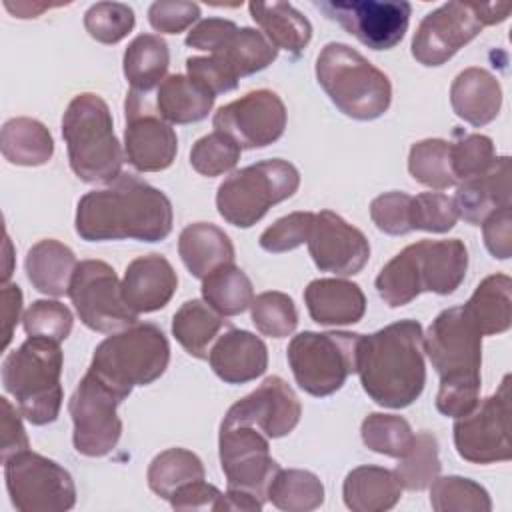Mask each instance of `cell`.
<instances>
[{
  "instance_id": "obj_55",
  "label": "cell",
  "mask_w": 512,
  "mask_h": 512,
  "mask_svg": "<svg viewBox=\"0 0 512 512\" xmlns=\"http://www.w3.org/2000/svg\"><path fill=\"white\" fill-rule=\"evenodd\" d=\"M482 234L488 252L498 260H508L512 256V206L492 212L482 222Z\"/></svg>"
},
{
  "instance_id": "obj_3",
  "label": "cell",
  "mask_w": 512,
  "mask_h": 512,
  "mask_svg": "<svg viewBox=\"0 0 512 512\" xmlns=\"http://www.w3.org/2000/svg\"><path fill=\"white\" fill-rule=\"evenodd\" d=\"M62 138L72 172L88 184H110L122 174V148L108 104L94 92L76 94L62 116Z\"/></svg>"
},
{
  "instance_id": "obj_24",
  "label": "cell",
  "mask_w": 512,
  "mask_h": 512,
  "mask_svg": "<svg viewBox=\"0 0 512 512\" xmlns=\"http://www.w3.org/2000/svg\"><path fill=\"white\" fill-rule=\"evenodd\" d=\"M414 246L422 292L448 296L464 282L468 270V248L462 240H420L414 242Z\"/></svg>"
},
{
  "instance_id": "obj_40",
  "label": "cell",
  "mask_w": 512,
  "mask_h": 512,
  "mask_svg": "<svg viewBox=\"0 0 512 512\" xmlns=\"http://www.w3.org/2000/svg\"><path fill=\"white\" fill-rule=\"evenodd\" d=\"M376 292L390 308L406 306L422 294L414 244L406 246L390 262L384 264L376 276Z\"/></svg>"
},
{
  "instance_id": "obj_18",
  "label": "cell",
  "mask_w": 512,
  "mask_h": 512,
  "mask_svg": "<svg viewBox=\"0 0 512 512\" xmlns=\"http://www.w3.org/2000/svg\"><path fill=\"white\" fill-rule=\"evenodd\" d=\"M124 152L138 172H160L172 166L178 152L174 128L152 108L146 94L130 90L124 104Z\"/></svg>"
},
{
  "instance_id": "obj_47",
  "label": "cell",
  "mask_w": 512,
  "mask_h": 512,
  "mask_svg": "<svg viewBox=\"0 0 512 512\" xmlns=\"http://www.w3.org/2000/svg\"><path fill=\"white\" fill-rule=\"evenodd\" d=\"M136 24L134 10L124 2H96L84 14L86 32L102 44H116Z\"/></svg>"
},
{
  "instance_id": "obj_41",
  "label": "cell",
  "mask_w": 512,
  "mask_h": 512,
  "mask_svg": "<svg viewBox=\"0 0 512 512\" xmlns=\"http://www.w3.org/2000/svg\"><path fill=\"white\" fill-rule=\"evenodd\" d=\"M408 172L416 182L432 190L456 186L458 180L452 172L450 142L442 138H426L412 144L408 154Z\"/></svg>"
},
{
  "instance_id": "obj_5",
  "label": "cell",
  "mask_w": 512,
  "mask_h": 512,
  "mask_svg": "<svg viewBox=\"0 0 512 512\" xmlns=\"http://www.w3.org/2000/svg\"><path fill=\"white\" fill-rule=\"evenodd\" d=\"M316 80L348 118L376 120L390 108V78L348 44L328 42L320 50Z\"/></svg>"
},
{
  "instance_id": "obj_43",
  "label": "cell",
  "mask_w": 512,
  "mask_h": 512,
  "mask_svg": "<svg viewBox=\"0 0 512 512\" xmlns=\"http://www.w3.org/2000/svg\"><path fill=\"white\" fill-rule=\"evenodd\" d=\"M398 466L394 474L398 476L402 488L406 490H424L428 488L436 476H440L442 464L438 458V440L432 432L414 434V442L410 450L398 458Z\"/></svg>"
},
{
  "instance_id": "obj_22",
  "label": "cell",
  "mask_w": 512,
  "mask_h": 512,
  "mask_svg": "<svg viewBox=\"0 0 512 512\" xmlns=\"http://www.w3.org/2000/svg\"><path fill=\"white\" fill-rule=\"evenodd\" d=\"M208 362L214 374L226 384H246L266 372L268 348L256 334L228 328L214 340Z\"/></svg>"
},
{
  "instance_id": "obj_48",
  "label": "cell",
  "mask_w": 512,
  "mask_h": 512,
  "mask_svg": "<svg viewBox=\"0 0 512 512\" xmlns=\"http://www.w3.org/2000/svg\"><path fill=\"white\" fill-rule=\"evenodd\" d=\"M28 336L50 338L62 342L72 332V312L58 300H34L22 318Z\"/></svg>"
},
{
  "instance_id": "obj_26",
  "label": "cell",
  "mask_w": 512,
  "mask_h": 512,
  "mask_svg": "<svg viewBox=\"0 0 512 512\" xmlns=\"http://www.w3.org/2000/svg\"><path fill=\"white\" fill-rule=\"evenodd\" d=\"M450 104L464 122L486 126L500 112L502 86L492 72L480 66L464 68L450 86Z\"/></svg>"
},
{
  "instance_id": "obj_38",
  "label": "cell",
  "mask_w": 512,
  "mask_h": 512,
  "mask_svg": "<svg viewBox=\"0 0 512 512\" xmlns=\"http://www.w3.org/2000/svg\"><path fill=\"white\" fill-rule=\"evenodd\" d=\"M146 478L156 496L170 500L182 486L204 478V464L186 448H168L154 456Z\"/></svg>"
},
{
  "instance_id": "obj_20",
  "label": "cell",
  "mask_w": 512,
  "mask_h": 512,
  "mask_svg": "<svg viewBox=\"0 0 512 512\" xmlns=\"http://www.w3.org/2000/svg\"><path fill=\"white\" fill-rule=\"evenodd\" d=\"M306 244L316 268L336 276L358 274L370 258L366 236L332 210L316 214Z\"/></svg>"
},
{
  "instance_id": "obj_49",
  "label": "cell",
  "mask_w": 512,
  "mask_h": 512,
  "mask_svg": "<svg viewBox=\"0 0 512 512\" xmlns=\"http://www.w3.org/2000/svg\"><path fill=\"white\" fill-rule=\"evenodd\" d=\"M450 160L456 180L464 182L492 166L496 160L494 144L484 134H466L458 142H450Z\"/></svg>"
},
{
  "instance_id": "obj_50",
  "label": "cell",
  "mask_w": 512,
  "mask_h": 512,
  "mask_svg": "<svg viewBox=\"0 0 512 512\" xmlns=\"http://www.w3.org/2000/svg\"><path fill=\"white\" fill-rule=\"evenodd\" d=\"M410 220L412 230L442 234L454 228L458 212L450 196L442 192H422L418 196H412Z\"/></svg>"
},
{
  "instance_id": "obj_2",
  "label": "cell",
  "mask_w": 512,
  "mask_h": 512,
  "mask_svg": "<svg viewBox=\"0 0 512 512\" xmlns=\"http://www.w3.org/2000/svg\"><path fill=\"white\" fill-rule=\"evenodd\" d=\"M356 372L364 392L384 408H406L424 390V332L416 320H398L360 336Z\"/></svg>"
},
{
  "instance_id": "obj_32",
  "label": "cell",
  "mask_w": 512,
  "mask_h": 512,
  "mask_svg": "<svg viewBox=\"0 0 512 512\" xmlns=\"http://www.w3.org/2000/svg\"><path fill=\"white\" fill-rule=\"evenodd\" d=\"M512 280L508 274L486 276L462 306L482 336H496L512 324Z\"/></svg>"
},
{
  "instance_id": "obj_27",
  "label": "cell",
  "mask_w": 512,
  "mask_h": 512,
  "mask_svg": "<svg viewBox=\"0 0 512 512\" xmlns=\"http://www.w3.org/2000/svg\"><path fill=\"white\" fill-rule=\"evenodd\" d=\"M178 254L188 272L204 280L218 266L234 262V244L216 224L194 222L180 232Z\"/></svg>"
},
{
  "instance_id": "obj_1",
  "label": "cell",
  "mask_w": 512,
  "mask_h": 512,
  "mask_svg": "<svg viewBox=\"0 0 512 512\" xmlns=\"http://www.w3.org/2000/svg\"><path fill=\"white\" fill-rule=\"evenodd\" d=\"M174 212L168 196L122 172L106 188L86 192L76 206V234L88 242H160L172 232Z\"/></svg>"
},
{
  "instance_id": "obj_6",
  "label": "cell",
  "mask_w": 512,
  "mask_h": 512,
  "mask_svg": "<svg viewBox=\"0 0 512 512\" xmlns=\"http://www.w3.org/2000/svg\"><path fill=\"white\" fill-rule=\"evenodd\" d=\"M168 362L170 344L164 332L156 324L136 322L104 338L96 346L88 370L128 398L134 386L158 380Z\"/></svg>"
},
{
  "instance_id": "obj_42",
  "label": "cell",
  "mask_w": 512,
  "mask_h": 512,
  "mask_svg": "<svg viewBox=\"0 0 512 512\" xmlns=\"http://www.w3.org/2000/svg\"><path fill=\"white\" fill-rule=\"evenodd\" d=\"M430 506L436 512H490L492 500L484 486L464 476H436L430 484Z\"/></svg>"
},
{
  "instance_id": "obj_10",
  "label": "cell",
  "mask_w": 512,
  "mask_h": 512,
  "mask_svg": "<svg viewBox=\"0 0 512 512\" xmlns=\"http://www.w3.org/2000/svg\"><path fill=\"white\" fill-rule=\"evenodd\" d=\"M4 478L10 502L20 512H64L76 504L70 472L30 448L4 460Z\"/></svg>"
},
{
  "instance_id": "obj_44",
  "label": "cell",
  "mask_w": 512,
  "mask_h": 512,
  "mask_svg": "<svg viewBox=\"0 0 512 512\" xmlns=\"http://www.w3.org/2000/svg\"><path fill=\"white\" fill-rule=\"evenodd\" d=\"M360 436L366 448L390 458H402L414 442V432L406 418L382 412H372L364 418Z\"/></svg>"
},
{
  "instance_id": "obj_31",
  "label": "cell",
  "mask_w": 512,
  "mask_h": 512,
  "mask_svg": "<svg viewBox=\"0 0 512 512\" xmlns=\"http://www.w3.org/2000/svg\"><path fill=\"white\" fill-rule=\"evenodd\" d=\"M214 94L184 74L166 76L156 92V110L168 124H192L208 116Z\"/></svg>"
},
{
  "instance_id": "obj_30",
  "label": "cell",
  "mask_w": 512,
  "mask_h": 512,
  "mask_svg": "<svg viewBox=\"0 0 512 512\" xmlns=\"http://www.w3.org/2000/svg\"><path fill=\"white\" fill-rule=\"evenodd\" d=\"M24 266L30 284L38 292L48 296H64L68 294L78 260L66 244L46 238L28 250Z\"/></svg>"
},
{
  "instance_id": "obj_16",
  "label": "cell",
  "mask_w": 512,
  "mask_h": 512,
  "mask_svg": "<svg viewBox=\"0 0 512 512\" xmlns=\"http://www.w3.org/2000/svg\"><path fill=\"white\" fill-rule=\"evenodd\" d=\"M314 6L372 50H390L406 34L412 6L404 0H316Z\"/></svg>"
},
{
  "instance_id": "obj_15",
  "label": "cell",
  "mask_w": 512,
  "mask_h": 512,
  "mask_svg": "<svg viewBox=\"0 0 512 512\" xmlns=\"http://www.w3.org/2000/svg\"><path fill=\"white\" fill-rule=\"evenodd\" d=\"M220 466L228 490H238L266 502L268 486L280 464L270 456L268 438L248 424H220Z\"/></svg>"
},
{
  "instance_id": "obj_23",
  "label": "cell",
  "mask_w": 512,
  "mask_h": 512,
  "mask_svg": "<svg viewBox=\"0 0 512 512\" xmlns=\"http://www.w3.org/2000/svg\"><path fill=\"white\" fill-rule=\"evenodd\" d=\"M452 200L458 218L472 226H480L492 212L510 206V158L500 156L484 174L460 182Z\"/></svg>"
},
{
  "instance_id": "obj_35",
  "label": "cell",
  "mask_w": 512,
  "mask_h": 512,
  "mask_svg": "<svg viewBox=\"0 0 512 512\" xmlns=\"http://www.w3.org/2000/svg\"><path fill=\"white\" fill-rule=\"evenodd\" d=\"M228 326L204 300H186L172 318V334L176 342L194 358H208V352L218 338L220 330Z\"/></svg>"
},
{
  "instance_id": "obj_34",
  "label": "cell",
  "mask_w": 512,
  "mask_h": 512,
  "mask_svg": "<svg viewBox=\"0 0 512 512\" xmlns=\"http://www.w3.org/2000/svg\"><path fill=\"white\" fill-rule=\"evenodd\" d=\"M0 150L10 164L42 166L54 154V140L40 120L18 116L4 122L0 132Z\"/></svg>"
},
{
  "instance_id": "obj_36",
  "label": "cell",
  "mask_w": 512,
  "mask_h": 512,
  "mask_svg": "<svg viewBox=\"0 0 512 512\" xmlns=\"http://www.w3.org/2000/svg\"><path fill=\"white\" fill-rule=\"evenodd\" d=\"M170 64V50L158 34H138L124 50V76L130 82V90L148 94L166 76Z\"/></svg>"
},
{
  "instance_id": "obj_12",
  "label": "cell",
  "mask_w": 512,
  "mask_h": 512,
  "mask_svg": "<svg viewBox=\"0 0 512 512\" xmlns=\"http://www.w3.org/2000/svg\"><path fill=\"white\" fill-rule=\"evenodd\" d=\"M124 400L120 392L108 386L94 372H86L68 400L74 432L72 442L76 452L100 458L110 454L122 434L118 404Z\"/></svg>"
},
{
  "instance_id": "obj_45",
  "label": "cell",
  "mask_w": 512,
  "mask_h": 512,
  "mask_svg": "<svg viewBox=\"0 0 512 512\" xmlns=\"http://www.w3.org/2000/svg\"><path fill=\"white\" fill-rule=\"evenodd\" d=\"M250 316L256 330L270 338H286L298 326V310L294 300L278 290H268L254 296Z\"/></svg>"
},
{
  "instance_id": "obj_52",
  "label": "cell",
  "mask_w": 512,
  "mask_h": 512,
  "mask_svg": "<svg viewBox=\"0 0 512 512\" xmlns=\"http://www.w3.org/2000/svg\"><path fill=\"white\" fill-rule=\"evenodd\" d=\"M412 196L406 192H384L370 202V218L376 228L390 236H402L412 232L410 220Z\"/></svg>"
},
{
  "instance_id": "obj_57",
  "label": "cell",
  "mask_w": 512,
  "mask_h": 512,
  "mask_svg": "<svg viewBox=\"0 0 512 512\" xmlns=\"http://www.w3.org/2000/svg\"><path fill=\"white\" fill-rule=\"evenodd\" d=\"M238 26L232 20L226 18H206L200 20L196 26L186 36V46L196 48V50H206L214 52L228 34H232Z\"/></svg>"
},
{
  "instance_id": "obj_21",
  "label": "cell",
  "mask_w": 512,
  "mask_h": 512,
  "mask_svg": "<svg viewBox=\"0 0 512 512\" xmlns=\"http://www.w3.org/2000/svg\"><path fill=\"white\" fill-rule=\"evenodd\" d=\"M178 288V276L172 264L160 254L134 258L122 278V296L136 314H148L164 308Z\"/></svg>"
},
{
  "instance_id": "obj_4",
  "label": "cell",
  "mask_w": 512,
  "mask_h": 512,
  "mask_svg": "<svg viewBox=\"0 0 512 512\" xmlns=\"http://www.w3.org/2000/svg\"><path fill=\"white\" fill-rule=\"evenodd\" d=\"M62 362L60 342L40 336H28L2 362V386L34 426L50 424L60 414Z\"/></svg>"
},
{
  "instance_id": "obj_14",
  "label": "cell",
  "mask_w": 512,
  "mask_h": 512,
  "mask_svg": "<svg viewBox=\"0 0 512 512\" xmlns=\"http://www.w3.org/2000/svg\"><path fill=\"white\" fill-rule=\"evenodd\" d=\"M454 446L462 460L472 464L508 462L510 444V374L504 376L498 390L472 412L456 418Z\"/></svg>"
},
{
  "instance_id": "obj_37",
  "label": "cell",
  "mask_w": 512,
  "mask_h": 512,
  "mask_svg": "<svg viewBox=\"0 0 512 512\" xmlns=\"http://www.w3.org/2000/svg\"><path fill=\"white\" fill-rule=\"evenodd\" d=\"M202 298L222 316H238L254 300L252 280L234 262L222 264L202 280Z\"/></svg>"
},
{
  "instance_id": "obj_7",
  "label": "cell",
  "mask_w": 512,
  "mask_h": 512,
  "mask_svg": "<svg viewBox=\"0 0 512 512\" xmlns=\"http://www.w3.org/2000/svg\"><path fill=\"white\" fill-rule=\"evenodd\" d=\"M300 186V172L282 158L262 160L232 172L216 192L218 214L236 228H250L266 212L294 196Z\"/></svg>"
},
{
  "instance_id": "obj_28",
  "label": "cell",
  "mask_w": 512,
  "mask_h": 512,
  "mask_svg": "<svg viewBox=\"0 0 512 512\" xmlns=\"http://www.w3.org/2000/svg\"><path fill=\"white\" fill-rule=\"evenodd\" d=\"M342 496L352 512H386L402 498V484L394 470L358 466L346 474Z\"/></svg>"
},
{
  "instance_id": "obj_58",
  "label": "cell",
  "mask_w": 512,
  "mask_h": 512,
  "mask_svg": "<svg viewBox=\"0 0 512 512\" xmlns=\"http://www.w3.org/2000/svg\"><path fill=\"white\" fill-rule=\"evenodd\" d=\"M0 410H2V462L10 458L12 454L30 448L26 430L22 426V412L16 410L8 398H0Z\"/></svg>"
},
{
  "instance_id": "obj_25",
  "label": "cell",
  "mask_w": 512,
  "mask_h": 512,
  "mask_svg": "<svg viewBox=\"0 0 512 512\" xmlns=\"http://www.w3.org/2000/svg\"><path fill=\"white\" fill-rule=\"evenodd\" d=\"M310 318L322 326H348L362 320L366 296L356 282L344 278H318L304 290Z\"/></svg>"
},
{
  "instance_id": "obj_11",
  "label": "cell",
  "mask_w": 512,
  "mask_h": 512,
  "mask_svg": "<svg viewBox=\"0 0 512 512\" xmlns=\"http://www.w3.org/2000/svg\"><path fill=\"white\" fill-rule=\"evenodd\" d=\"M440 384H480L482 334L462 306L442 310L424 336Z\"/></svg>"
},
{
  "instance_id": "obj_8",
  "label": "cell",
  "mask_w": 512,
  "mask_h": 512,
  "mask_svg": "<svg viewBox=\"0 0 512 512\" xmlns=\"http://www.w3.org/2000/svg\"><path fill=\"white\" fill-rule=\"evenodd\" d=\"M510 12V4L446 2L420 20L412 38V56L422 66H442L486 26L504 22Z\"/></svg>"
},
{
  "instance_id": "obj_56",
  "label": "cell",
  "mask_w": 512,
  "mask_h": 512,
  "mask_svg": "<svg viewBox=\"0 0 512 512\" xmlns=\"http://www.w3.org/2000/svg\"><path fill=\"white\" fill-rule=\"evenodd\" d=\"M222 498L224 494L202 478L182 486L168 502L174 510H220Z\"/></svg>"
},
{
  "instance_id": "obj_39",
  "label": "cell",
  "mask_w": 512,
  "mask_h": 512,
  "mask_svg": "<svg viewBox=\"0 0 512 512\" xmlns=\"http://www.w3.org/2000/svg\"><path fill=\"white\" fill-rule=\"evenodd\" d=\"M268 500L284 512H310L324 502V484L310 470H278L266 492Z\"/></svg>"
},
{
  "instance_id": "obj_51",
  "label": "cell",
  "mask_w": 512,
  "mask_h": 512,
  "mask_svg": "<svg viewBox=\"0 0 512 512\" xmlns=\"http://www.w3.org/2000/svg\"><path fill=\"white\" fill-rule=\"evenodd\" d=\"M314 212H292L286 214L282 218H278L272 226H268L262 234H260V246L266 252L272 254H282V252H290L298 246H302L304 242H308L312 226H314Z\"/></svg>"
},
{
  "instance_id": "obj_13",
  "label": "cell",
  "mask_w": 512,
  "mask_h": 512,
  "mask_svg": "<svg viewBox=\"0 0 512 512\" xmlns=\"http://www.w3.org/2000/svg\"><path fill=\"white\" fill-rule=\"evenodd\" d=\"M68 296L82 324L94 332L114 334L138 320V314L124 302L122 282L104 260L78 262Z\"/></svg>"
},
{
  "instance_id": "obj_29",
  "label": "cell",
  "mask_w": 512,
  "mask_h": 512,
  "mask_svg": "<svg viewBox=\"0 0 512 512\" xmlns=\"http://www.w3.org/2000/svg\"><path fill=\"white\" fill-rule=\"evenodd\" d=\"M248 10L276 50L298 56L312 40L310 20L290 2H250Z\"/></svg>"
},
{
  "instance_id": "obj_46",
  "label": "cell",
  "mask_w": 512,
  "mask_h": 512,
  "mask_svg": "<svg viewBox=\"0 0 512 512\" xmlns=\"http://www.w3.org/2000/svg\"><path fill=\"white\" fill-rule=\"evenodd\" d=\"M240 152L242 148L230 136L214 130L192 144L190 166L202 176H220L238 164Z\"/></svg>"
},
{
  "instance_id": "obj_60",
  "label": "cell",
  "mask_w": 512,
  "mask_h": 512,
  "mask_svg": "<svg viewBox=\"0 0 512 512\" xmlns=\"http://www.w3.org/2000/svg\"><path fill=\"white\" fill-rule=\"evenodd\" d=\"M6 10H10L14 16L18 18H36L40 16L44 10L52 8V6H60V4H50V2H4Z\"/></svg>"
},
{
  "instance_id": "obj_59",
  "label": "cell",
  "mask_w": 512,
  "mask_h": 512,
  "mask_svg": "<svg viewBox=\"0 0 512 512\" xmlns=\"http://www.w3.org/2000/svg\"><path fill=\"white\" fill-rule=\"evenodd\" d=\"M22 312V290L16 284H2V348L6 350Z\"/></svg>"
},
{
  "instance_id": "obj_33",
  "label": "cell",
  "mask_w": 512,
  "mask_h": 512,
  "mask_svg": "<svg viewBox=\"0 0 512 512\" xmlns=\"http://www.w3.org/2000/svg\"><path fill=\"white\" fill-rule=\"evenodd\" d=\"M210 56L216 58L236 80H240L242 76L268 68L278 58V50L260 30L244 26L228 34L226 40L214 52H210Z\"/></svg>"
},
{
  "instance_id": "obj_54",
  "label": "cell",
  "mask_w": 512,
  "mask_h": 512,
  "mask_svg": "<svg viewBox=\"0 0 512 512\" xmlns=\"http://www.w3.org/2000/svg\"><path fill=\"white\" fill-rule=\"evenodd\" d=\"M186 72L192 80L200 82L214 96L230 92L238 86V80L212 56H192L186 60Z\"/></svg>"
},
{
  "instance_id": "obj_53",
  "label": "cell",
  "mask_w": 512,
  "mask_h": 512,
  "mask_svg": "<svg viewBox=\"0 0 512 512\" xmlns=\"http://www.w3.org/2000/svg\"><path fill=\"white\" fill-rule=\"evenodd\" d=\"M200 18V6L186 0H158L148 8V22L156 32L180 34Z\"/></svg>"
},
{
  "instance_id": "obj_17",
  "label": "cell",
  "mask_w": 512,
  "mask_h": 512,
  "mask_svg": "<svg viewBox=\"0 0 512 512\" xmlns=\"http://www.w3.org/2000/svg\"><path fill=\"white\" fill-rule=\"evenodd\" d=\"M286 118L282 98L268 88H260L220 106L212 124L240 148L254 150L274 144L284 134Z\"/></svg>"
},
{
  "instance_id": "obj_19",
  "label": "cell",
  "mask_w": 512,
  "mask_h": 512,
  "mask_svg": "<svg viewBox=\"0 0 512 512\" xmlns=\"http://www.w3.org/2000/svg\"><path fill=\"white\" fill-rule=\"evenodd\" d=\"M302 406L294 390L280 376H268L254 392L232 404L224 424H248L266 438L288 436L300 422Z\"/></svg>"
},
{
  "instance_id": "obj_9",
  "label": "cell",
  "mask_w": 512,
  "mask_h": 512,
  "mask_svg": "<svg viewBox=\"0 0 512 512\" xmlns=\"http://www.w3.org/2000/svg\"><path fill=\"white\" fill-rule=\"evenodd\" d=\"M362 334L354 332H300L288 348V364L296 384L310 396L324 398L338 392L356 372V354Z\"/></svg>"
}]
</instances>
